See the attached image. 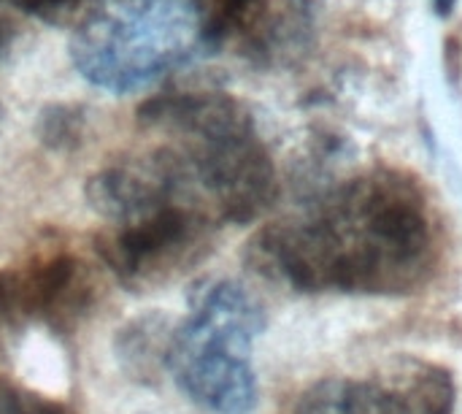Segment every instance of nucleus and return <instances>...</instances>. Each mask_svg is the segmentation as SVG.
<instances>
[{"label":"nucleus","mask_w":462,"mask_h":414,"mask_svg":"<svg viewBox=\"0 0 462 414\" xmlns=\"http://www.w3.org/2000/svg\"><path fill=\"white\" fill-rule=\"evenodd\" d=\"M444 233L425 184L374 165L325 190L300 217L265 225L246 249L252 268L295 293L414 296L441 266Z\"/></svg>","instance_id":"nucleus-1"},{"label":"nucleus","mask_w":462,"mask_h":414,"mask_svg":"<svg viewBox=\"0 0 462 414\" xmlns=\"http://www.w3.org/2000/svg\"><path fill=\"white\" fill-rule=\"evenodd\" d=\"M206 49L198 0H97L79 16L70 57L79 73L125 95L192 62Z\"/></svg>","instance_id":"nucleus-2"},{"label":"nucleus","mask_w":462,"mask_h":414,"mask_svg":"<svg viewBox=\"0 0 462 414\" xmlns=\"http://www.w3.org/2000/svg\"><path fill=\"white\" fill-rule=\"evenodd\" d=\"M265 331L260 301L230 279L200 282L189 315L173 325L168 372L176 385L214 414H252L260 401L252 347Z\"/></svg>","instance_id":"nucleus-3"},{"label":"nucleus","mask_w":462,"mask_h":414,"mask_svg":"<svg viewBox=\"0 0 462 414\" xmlns=\"http://www.w3.org/2000/svg\"><path fill=\"white\" fill-rule=\"evenodd\" d=\"M181 141L187 182L203 190L222 222L249 225L276 203V165L244 100L225 95Z\"/></svg>","instance_id":"nucleus-4"},{"label":"nucleus","mask_w":462,"mask_h":414,"mask_svg":"<svg viewBox=\"0 0 462 414\" xmlns=\"http://www.w3.org/2000/svg\"><path fill=\"white\" fill-rule=\"evenodd\" d=\"M211 241V220L189 203L171 201L95 239L108 271L130 290L157 287L198 263Z\"/></svg>","instance_id":"nucleus-5"},{"label":"nucleus","mask_w":462,"mask_h":414,"mask_svg":"<svg viewBox=\"0 0 462 414\" xmlns=\"http://www.w3.org/2000/svg\"><path fill=\"white\" fill-rule=\"evenodd\" d=\"M455 377L436 363L403 361L382 377H325L309 385L295 414H455Z\"/></svg>","instance_id":"nucleus-6"},{"label":"nucleus","mask_w":462,"mask_h":414,"mask_svg":"<svg viewBox=\"0 0 462 414\" xmlns=\"http://www.w3.org/2000/svg\"><path fill=\"white\" fill-rule=\"evenodd\" d=\"M89 298V277L68 249L0 271V320L8 325L41 320L51 328H70L87 312Z\"/></svg>","instance_id":"nucleus-7"},{"label":"nucleus","mask_w":462,"mask_h":414,"mask_svg":"<svg viewBox=\"0 0 462 414\" xmlns=\"http://www.w3.org/2000/svg\"><path fill=\"white\" fill-rule=\"evenodd\" d=\"M187 184L179 149H160L149 157H133L100 168L87 179L84 198L92 212L119 225L179 201Z\"/></svg>","instance_id":"nucleus-8"},{"label":"nucleus","mask_w":462,"mask_h":414,"mask_svg":"<svg viewBox=\"0 0 462 414\" xmlns=\"http://www.w3.org/2000/svg\"><path fill=\"white\" fill-rule=\"evenodd\" d=\"M325 0H268L238 38L241 54L265 71L298 65L314 46Z\"/></svg>","instance_id":"nucleus-9"},{"label":"nucleus","mask_w":462,"mask_h":414,"mask_svg":"<svg viewBox=\"0 0 462 414\" xmlns=\"http://www.w3.org/2000/svg\"><path fill=\"white\" fill-rule=\"evenodd\" d=\"M171 336H173V323L160 312H149L125 323V328L116 334L114 342L119 366L135 380H152L162 369L168 372Z\"/></svg>","instance_id":"nucleus-10"},{"label":"nucleus","mask_w":462,"mask_h":414,"mask_svg":"<svg viewBox=\"0 0 462 414\" xmlns=\"http://www.w3.org/2000/svg\"><path fill=\"white\" fill-rule=\"evenodd\" d=\"M89 114L81 103H49L35 117V138L54 155H73L84 146Z\"/></svg>","instance_id":"nucleus-11"},{"label":"nucleus","mask_w":462,"mask_h":414,"mask_svg":"<svg viewBox=\"0 0 462 414\" xmlns=\"http://www.w3.org/2000/svg\"><path fill=\"white\" fill-rule=\"evenodd\" d=\"M265 3L268 0H198L206 49L214 52L233 38L238 41L260 16Z\"/></svg>","instance_id":"nucleus-12"},{"label":"nucleus","mask_w":462,"mask_h":414,"mask_svg":"<svg viewBox=\"0 0 462 414\" xmlns=\"http://www.w3.org/2000/svg\"><path fill=\"white\" fill-rule=\"evenodd\" d=\"M0 414H73L68 407L0 377Z\"/></svg>","instance_id":"nucleus-13"},{"label":"nucleus","mask_w":462,"mask_h":414,"mask_svg":"<svg viewBox=\"0 0 462 414\" xmlns=\"http://www.w3.org/2000/svg\"><path fill=\"white\" fill-rule=\"evenodd\" d=\"M22 14L49 22V24H68L81 14L84 0H5Z\"/></svg>","instance_id":"nucleus-14"},{"label":"nucleus","mask_w":462,"mask_h":414,"mask_svg":"<svg viewBox=\"0 0 462 414\" xmlns=\"http://www.w3.org/2000/svg\"><path fill=\"white\" fill-rule=\"evenodd\" d=\"M14 38H16V27L8 16L0 14V60L8 54V49L14 46Z\"/></svg>","instance_id":"nucleus-15"},{"label":"nucleus","mask_w":462,"mask_h":414,"mask_svg":"<svg viewBox=\"0 0 462 414\" xmlns=\"http://www.w3.org/2000/svg\"><path fill=\"white\" fill-rule=\"evenodd\" d=\"M430 3H433L436 16H441V19H449L455 14V5H457V0H430Z\"/></svg>","instance_id":"nucleus-16"},{"label":"nucleus","mask_w":462,"mask_h":414,"mask_svg":"<svg viewBox=\"0 0 462 414\" xmlns=\"http://www.w3.org/2000/svg\"><path fill=\"white\" fill-rule=\"evenodd\" d=\"M3 122H5V106L0 103V133H3Z\"/></svg>","instance_id":"nucleus-17"}]
</instances>
